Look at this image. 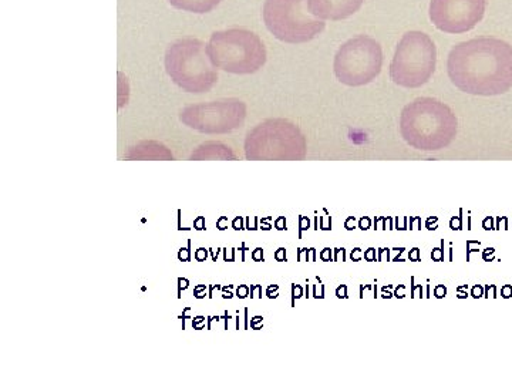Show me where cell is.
Here are the masks:
<instances>
[{
  "label": "cell",
  "mask_w": 512,
  "mask_h": 384,
  "mask_svg": "<svg viewBox=\"0 0 512 384\" xmlns=\"http://www.w3.org/2000/svg\"><path fill=\"white\" fill-rule=\"evenodd\" d=\"M447 72L461 92L500 96L512 87V46L494 37L460 43L448 56Z\"/></svg>",
  "instance_id": "1"
},
{
  "label": "cell",
  "mask_w": 512,
  "mask_h": 384,
  "mask_svg": "<svg viewBox=\"0 0 512 384\" xmlns=\"http://www.w3.org/2000/svg\"><path fill=\"white\" fill-rule=\"evenodd\" d=\"M456 114L431 97H421L404 107L400 131L409 146L420 151H440L450 146L457 136Z\"/></svg>",
  "instance_id": "2"
},
{
  "label": "cell",
  "mask_w": 512,
  "mask_h": 384,
  "mask_svg": "<svg viewBox=\"0 0 512 384\" xmlns=\"http://www.w3.org/2000/svg\"><path fill=\"white\" fill-rule=\"evenodd\" d=\"M165 69L171 80L185 92H210L218 80L217 67L208 56L205 43L192 37L177 40L168 47Z\"/></svg>",
  "instance_id": "3"
},
{
  "label": "cell",
  "mask_w": 512,
  "mask_h": 384,
  "mask_svg": "<svg viewBox=\"0 0 512 384\" xmlns=\"http://www.w3.org/2000/svg\"><path fill=\"white\" fill-rule=\"evenodd\" d=\"M207 52L212 64L228 73H256L266 63L264 43L245 29L215 32L208 42Z\"/></svg>",
  "instance_id": "4"
},
{
  "label": "cell",
  "mask_w": 512,
  "mask_h": 384,
  "mask_svg": "<svg viewBox=\"0 0 512 384\" xmlns=\"http://www.w3.org/2000/svg\"><path fill=\"white\" fill-rule=\"evenodd\" d=\"M306 147L299 127L284 119L264 121L245 140L248 160H303Z\"/></svg>",
  "instance_id": "5"
},
{
  "label": "cell",
  "mask_w": 512,
  "mask_h": 384,
  "mask_svg": "<svg viewBox=\"0 0 512 384\" xmlns=\"http://www.w3.org/2000/svg\"><path fill=\"white\" fill-rule=\"evenodd\" d=\"M264 22L269 32L284 43L311 42L326 28L325 20L309 10V0H265Z\"/></svg>",
  "instance_id": "6"
},
{
  "label": "cell",
  "mask_w": 512,
  "mask_h": 384,
  "mask_svg": "<svg viewBox=\"0 0 512 384\" xmlns=\"http://www.w3.org/2000/svg\"><path fill=\"white\" fill-rule=\"evenodd\" d=\"M436 63L437 49L430 36L423 32H409L397 46L390 64V76L399 86L417 89L429 82Z\"/></svg>",
  "instance_id": "7"
},
{
  "label": "cell",
  "mask_w": 512,
  "mask_h": 384,
  "mask_svg": "<svg viewBox=\"0 0 512 384\" xmlns=\"http://www.w3.org/2000/svg\"><path fill=\"white\" fill-rule=\"evenodd\" d=\"M382 66V46L372 37L362 35L340 47L333 69L340 83L359 87L372 83L382 72Z\"/></svg>",
  "instance_id": "8"
},
{
  "label": "cell",
  "mask_w": 512,
  "mask_h": 384,
  "mask_svg": "<svg viewBox=\"0 0 512 384\" xmlns=\"http://www.w3.org/2000/svg\"><path fill=\"white\" fill-rule=\"evenodd\" d=\"M247 117V106L238 99H222L197 104L181 111L185 126L204 134H227L237 130Z\"/></svg>",
  "instance_id": "9"
},
{
  "label": "cell",
  "mask_w": 512,
  "mask_h": 384,
  "mask_svg": "<svg viewBox=\"0 0 512 384\" xmlns=\"http://www.w3.org/2000/svg\"><path fill=\"white\" fill-rule=\"evenodd\" d=\"M485 6L487 0H431L430 19L441 32L460 35L483 20Z\"/></svg>",
  "instance_id": "10"
},
{
  "label": "cell",
  "mask_w": 512,
  "mask_h": 384,
  "mask_svg": "<svg viewBox=\"0 0 512 384\" xmlns=\"http://www.w3.org/2000/svg\"><path fill=\"white\" fill-rule=\"evenodd\" d=\"M365 0H309V10L322 20H343L355 15Z\"/></svg>",
  "instance_id": "11"
},
{
  "label": "cell",
  "mask_w": 512,
  "mask_h": 384,
  "mask_svg": "<svg viewBox=\"0 0 512 384\" xmlns=\"http://www.w3.org/2000/svg\"><path fill=\"white\" fill-rule=\"evenodd\" d=\"M235 160V154L229 147L221 143H205L195 153H192L191 160Z\"/></svg>",
  "instance_id": "12"
},
{
  "label": "cell",
  "mask_w": 512,
  "mask_h": 384,
  "mask_svg": "<svg viewBox=\"0 0 512 384\" xmlns=\"http://www.w3.org/2000/svg\"><path fill=\"white\" fill-rule=\"evenodd\" d=\"M168 2H170L175 9L204 15V13H210L217 8L222 0H168Z\"/></svg>",
  "instance_id": "13"
},
{
  "label": "cell",
  "mask_w": 512,
  "mask_h": 384,
  "mask_svg": "<svg viewBox=\"0 0 512 384\" xmlns=\"http://www.w3.org/2000/svg\"><path fill=\"white\" fill-rule=\"evenodd\" d=\"M208 252H210V249H205V248L197 249V251H195L194 258L197 259L198 262L207 261Z\"/></svg>",
  "instance_id": "14"
},
{
  "label": "cell",
  "mask_w": 512,
  "mask_h": 384,
  "mask_svg": "<svg viewBox=\"0 0 512 384\" xmlns=\"http://www.w3.org/2000/svg\"><path fill=\"white\" fill-rule=\"evenodd\" d=\"M178 259H180L181 262L191 261L190 248H181L180 251H178Z\"/></svg>",
  "instance_id": "15"
},
{
  "label": "cell",
  "mask_w": 512,
  "mask_h": 384,
  "mask_svg": "<svg viewBox=\"0 0 512 384\" xmlns=\"http://www.w3.org/2000/svg\"><path fill=\"white\" fill-rule=\"evenodd\" d=\"M194 295H195V298H197V299L205 298V296H207V286H205V285L195 286Z\"/></svg>",
  "instance_id": "16"
},
{
  "label": "cell",
  "mask_w": 512,
  "mask_h": 384,
  "mask_svg": "<svg viewBox=\"0 0 512 384\" xmlns=\"http://www.w3.org/2000/svg\"><path fill=\"white\" fill-rule=\"evenodd\" d=\"M279 295V286L278 285H271L268 286V289H266V296H268L269 299H276Z\"/></svg>",
  "instance_id": "17"
},
{
  "label": "cell",
  "mask_w": 512,
  "mask_h": 384,
  "mask_svg": "<svg viewBox=\"0 0 512 384\" xmlns=\"http://www.w3.org/2000/svg\"><path fill=\"white\" fill-rule=\"evenodd\" d=\"M249 293H251V288L247 285H239V288L237 289V296L239 299H245L247 296H249Z\"/></svg>",
  "instance_id": "18"
},
{
  "label": "cell",
  "mask_w": 512,
  "mask_h": 384,
  "mask_svg": "<svg viewBox=\"0 0 512 384\" xmlns=\"http://www.w3.org/2000/svg\"><path fill=\"white\" fill-rule=\"evenodd\" d=\"M309 228H311V221H309V218H299V232L302 234L303 231H308Z\"/></svg>",
  "instance_id": "19"
},
{
  "label": "cell",
  "mask_w": 512,
  "mask_h": 384,
  "mask_svg": "<svg viewBox=\"0 0 512 384\" xmlns=\"http://www.w3.org/2000/svg\"><path fill=\"white\" fill-rule=\"evenodd\" d=\"M205 326V318L204 316H197V318L192 319V328L201 330Z\"/></svg>",
  "instance_id": "20"
},
{
  "label": "cell",
  "mask_w": 512,
  "mask_h": 384,
  "mask_svg": "<svg viewBox=\"0 0 512 384\" xmlns=\"http://www.w3.org/2000/svg\"><path fill=\"white\" fill-rule=\"evenodd\" d=\"M320 228H322L323 231H329V229L332 228V220H330L328 215H326V217L320 218Z\"/></svg>",
  "instance_id": "21"
},
{
  "label": "cell",
  "mask_w": 512,
  "mask_h": 384,
  "mask_svg": "<svg viewBox=\"0 0 512 384\" xmlns=\"http://www.w3.org/2000/svg\"><path fill=\"white\" fill-rule=\"evenodd\" d=\"M252 259L256 262H264V249L256 248L254 252H252Z\"/></svg>",
  "instance_id": "22"
},
{
  "label": "cell",
  "mask_w": 512,
  "mask_h": 384,
  "mask_svg": "<svg viewBox=\"0 0 512 384\" xmlns=\"http://www.w3.org/2000/svg\"><path fill=\"white\" fill-rule=\"evenodd\" d=\"M190 286V281L187 278H178V295H181V291H185Z\"/></svg>",
  "instance_id": "23"
},
{
  "label": "cell",
  "mask_w": 512,
  "mask_h": 384,
  "mask_svg": "<svg viewBox=\"0 0 512 384\" xmlns=\"http://www.w3.org/2000/svg\"><path fill=\"white\" fill-rule=\"evenodd\" d=\"M302 296H303L302 286L292 285V299H293V301H295V299L302 298Z\"/></svg>",
  "instance_id": "24"
},
{
  "label": "cell",
  "mask_w": 512,
  "mask_h": 384,
  "mask_svg": "<svg viewBox=\"0 0 512 384\" xmlns=\"http://www.w3.org/2000/svg\"><path fill=\"white\" fill-rule=\"evenodd\" d=\"M431 258H433V261H437V262L443 261V259H444L443 249H441V248L434 249V251L431 252Z\"/></svg>",
  "instance_id": "25"
},
{
  "label": "cell",
  "mask_w": 512,
  "mask_h": 384,
  "mask_svg": "<svg viewBox=\"0 0 512 384\" xmlns=\"http://www.w3.org/2000/svg\"><path fill=\"white\" fill-rule=\"evenodd\" d=\"M262 325H264V318H262V316H255V318L251 320L252 329L262 328Z\"/></svg>",
  "instance_id": "26"
},
{
  "label": "cell",
  "mask_w": 512,
  "mask_h": 384,
  "mask_svg": "<svg viewBox=\"0 0 512 384\" xmlns=\"http://www.w3.org/2000/svg\"><path fill=\"white\" fill-rule=\"evenodd\" d=\"M446 293H447V289H446V286H443V285H439V286H436V289H434V296H436V298H444V296H446Z\"/></svg>",
  "instance_id": "27"
},
{
  "label": "cell",
  "mask_w": 512,
  "mask_h": 384,
  "mask_svg": "<svg viewBox=\"0 0 512 384\" xmlns=\"http://www.w3.org/2000/svg\"><path fill=\"white\" fill-rule=\"evenodd\" d=\"M336 296H338L339 299L348 298V286H346V285L339 286L338 291H336Z\"/></svg>",
  "instance_id": "28"
},
{
  "label": "cell",
  "mask_w": 512,
  "mask_h": 384,
  "mask_svg": "<svg viewBox=\"0 0 512 384\" xmlns=\"http://www.w3.org/2000/svg\"><path fill=\"white\" fill-rule=\"evenodd\" d=\"M232 228H234L235 231H241V229H244V218H235V220L232 221Z\"/></svg>",
  "instance_id": "29"
},
{
  "label": "cell",
  "mask_w": 512,
  "mask_h": 384,
  "mask_svg": "<svg viewBox=\"0 0 512 384\" xmlns=\"http://www.w3.org/2000/svg\"><path fill=\"white\" fill-rule=\"evenodd\" d=\"M320 259H322V261L329 262L330 259H332V249H330V248L323 249V251L320 252Z\"/></svg>",
  "instance_id": "30"
},
{
  "label": "cell",
  "mask_w": 512,
  "mask_h": 384,
  "mask_svg": "<svg viewBox=\"0 0 512 384\" xmlns=\"http://www.w3.org/2000/svg\"><path fill=\"white\" fill-rule=\"evenodd\" d=\"M363 258L366 259V261H375L376 259V249L375 248H370V249H367V251L365 252V255H363Z\"/></svg>",
  "instance_id": "31"
},
{
  "label": "cell",
  "mask_w": 512,
  "mask_h": 384,
  "mask_svg": "<svg viewBox=\"0 0 512 384\" xmlns=\"http://www.w3.org/2000/svg\"><path fill=\"white\" fill-rule=\"evenodd\" d=\"M275 259L279 262H286V249L279 248L278 251L275 252Z\"/></svg>",
  "instance_id": "32"
},
{
  "label": "cell",
  "mask_w": 512,
  "mask_h": 384,
  "mask_svg": "<svg viewBox=\"0 0 512 384\" xmlns=\"http://www.w3.org/2000/svg\"><path fill=\"white\" fill-rule=\"evenodd\" d=\"M370 225H372V220H370V218H362V220H360L359 222V228L360 229H363V231H367V229L370 228Z\"/></svg>",
  "instance_id": "33"
},
{
  "label": "cell",
  "mask_w": 512,
  "mask_h": 384,
  "mask_svg": "<svg viewBox=\"0 0 512 384\" xmlns=\"http://www.w3.org/2000/svg\"><path fill=\"white\" fill-rule=\"evenodd\" d=\"M275 228L278 229V231H284V229H286V218L279 217L278 220L275 221Z\"/></svg>",
  "instance_id": "34"
},
{
  "label": "cell",
  "mask_w": 512,
  "mask_h": 384,
  "mask_svg": "<svg viewBox=\"0 0 512 384\" xmlns=\"http://www.w3.org/2000/svg\"><path fill=\"white\" fill-rule=\"evenodd\" d=\"M437 224H439V220H437L436 217L429 218L426 222V227L430 229V231H434V229H437Z\"/></svg>",
  "instance_id": "35"
},
{
  "label": "cell",
  "mask_w": 512,
  "mask_h": 384,
  "mask_svg": "<svg viewBox=\"0 0 512 384\" xmlns=\"http://www.w3.org/2000/svg\"><path fill=\"white\" fill-rule=\"evenodd\" d=\"M228 224V218L221 217L220 220L217 221V228L220 229V231H225V229L228 228Z\"/></svg>",
  "instance_id": "36"
},
{
  "label": "cell",
  "mask_w": 512,
  "mask_h": 384,
  "mask_svg": "<svg viewBox=\"0 0 512 384\" xmlns=\"http://www.w3.org/2000/svg\"><path fill=\"white\" fill-rule=\"evenodd\" d=\"M261 289L262 288L259 285L251 286V296H252V298H262Z\"/></svg>",
  "instance_id": "37"
},
{
  "label": "cell",
  "mask_w": 512,
  "mask_h": 384,
  "mask_svg": "<svg viewBox=\"0 0 512 384\" xmlns=\"http://www.w3.org/2000/svg\"><path fill=\"white\" fill-rule=\"evenodd\" d=\"M194 228L197 229V231H202V229H205V218L198 217L197 220L194 221Z\"/></svg>",
  "instance_id": "38"
},
{
  "label": "cell",
  "mask_w": 512,
  "mask_h": 384,
  "mask_svg": "<svg viewBox=\"0 0 512 384\" xmlns=\"http://www.w3.org/2000/svg\"><path fill=\"white\" fill-rule=\"evenodd\" d=\"M258 221L259 220L256 217L248 218V227L247 228L249 229V231H251V229H252V231H256V229H258V225H256V224H258Z\"/></svg>",
  "instance_id": "39"
},
{
  "label": "cell",
  "mask_w": 512,
  "mask_h": 384,
  "mask_svg": "<svg viewBox=\"0 0 512 384\" xmlns=\"http://www.w3.org/2000/svg\"><path fill=\"white\" fill-rule=\"evenodd\" d=\"M345 228L348 229V231H352V229L356 228V218L355 217H349L348 220L345 222Z\"/></svg>",
  "instance_id": "40"
},
{
  "label": "cell",
  "mask_w": 512,
  "mask_h": 384,
  "mask_svg": "<svg viewBox=\"0 0 512 384\" xmlns=\"http://www.w3.org/2000/svg\"><path fill=\"white\" fill-rule=\"evenodd\" d=\"M409 258L412 259V261H420V249H412V251H410Z\"/></svg>",
  "instance_id": "41"
},
{
  "label": "cell",
  "mask_w": 512,
  "mask_h": 384,
  "mask_svg": "<svg viewBox=\"0 0 512 384\" xmlns=\"http://www.w3.org/2000/svg\"><path fill=\"white\" fill-rule=\"evenodd\" d=\"M235 249H225V261L232 262L234 261Z\"/></svg>",
  "instance_id": "42"
},
{
  "label": "cell",
  "mask_w": 512,
  "mask_h": 384,
  "mask_svg": "<svg viewBox=\"0 0 512 384\" xmlns=\"http://www.w3.org/2000/svg\"><path fill=\"white\" fill-rule=\"evenodd\" d=\"M450 225H451V228L454 229V231H458V229H461V218L460 217H456V218H453V220H451L450 222Z\"/></svg>",
  "instance_id": "43"
},
{
  "label": "cell",
  "mask_w": 512,
  "mask_h": 384,
  "mask_svg": "<svg viewBox=\"0 0 512 384\" xmlns=\"http://www.w3.org/2000/svg\"><path fill=\"white\" fill-rule=\"evenodd\" d=\"M362 249L356 248L355 251L352 252V259L353 261H360L362 259Z\"/></svg>",
  "instance_id": "44"
},
{
  "label": "cell",
  "mask_w": 512,
  "mask_h": 384,
  "mask_svg": "<svg viewBox=\"0 0 512 384\" xmlns=\"http://www.w3.org/2000/svg\"><path fill=\"white\" fill-rule=\"evenodd\" d=\"M336 256H335V261H340V259H342V261H345V249H336Z\"/></svg>",
  "instance_id": "45"
},
{
  "label": "cell",
  "mask_w": 512,
  "mask_h": 384,
  "mask_svg": "<svg viewBox=\"0 0 512 384\" xmlns=\"http://www.w3.org/2000/svg\"><path fill=\"white\" fill-rule=\"evenodd\" d=\"M261 227L262 229H265V231H269V229H271V218H265V220H262Z\"/></svg>",
  "instance_id": "46"
},
{
  "label": "cell",
  "mask_w": 512,
  "mask_h": 384,
  "mask_svg": "<svg viewBox=\"0 0 512 384\" xmlns=\"http://www.w3.org/2000/svg\"><path fill=\"white\" fill-rule=\"evenodd\" d=\"M407 218H402V221L399 222V220H397V229H402V231H404V229H407Z\"/></svg>",
  "instance_id": "47"
},
{
  "label": "cell",
  "mask_w": 512,
  "mask_h": 384,
  "mask_svg": "<svg viewBox=\"0 0 512 384\" xmlns=\"http://www.w3.org/2000/svg\"><path fill=\"white\" fill-rule=\"evenodd\" d=\"M232 292L228 291V288H222V298L224 299H231L232 298Z\"/></svg>",
  "instance_id": "48"
},
{
  "label": "cell",
  "mask_w": 512,
  "mask_h": 384,
  "mask_svg": "<svg viewBox=\"0 0 512 384\" xmlns=\"http://www.w3.org/2000/svg\"><path fill=\"white\" fill-rule=\"evenodd\" d=\"M481 295H483V289H481L480 286H476V288L473 289L474 298H480Z\"/></svg>",
  "instance_id": "49"
},
{
  "label": "cell",
  "mask_w": 512,
  "mask_h": 384,
  "mask_svg": "<svg viewBox=\"0 0 512 384\" xmlns=\"http://www.w3.org/2000/svg\"><path fill=\"white\" fill-rule=\"evenodd\" d=\"M404 289H406V288H404L403 285L400 286V288L396 289V293H394V295H396L397 298H404Z\"/></svg>",
  "instance_id": "50"
},
{
  "label": "cell",
  "mask_w": 512,
  "mask_h": 384,
  "mask_svg": "<svg viewBox=\"0 0 512 384\" xmlns=\"http://www.w3.org/2000/svg\"><path fill=\"white\" fill-rule=\"evenodd\" d=\"M511 293H512V289L510 288V286H505L504 298H510Z\"/></svg>",
  "instance_id": "51"
}]
</instances>
